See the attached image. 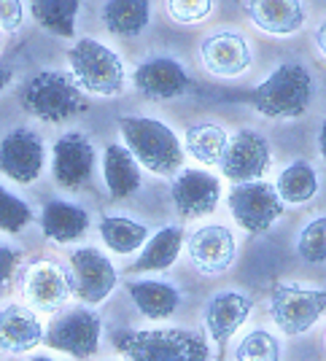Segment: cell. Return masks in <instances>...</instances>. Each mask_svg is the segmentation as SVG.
<instances>
[{
  "label": "cell",
  "mask_w": 326,
  "mask_h": 361,
  "mask_svg": "<svg viewBox=\"0 0 326 361\" xmlns=\"http://www.w3.org/2000/svg\"><path fill=\"white\" fill-rule=\"evenodd\" d=\"M315 81L308 65L296 60L281 62L253 90L251 106L265 119H296L313 103Z\"/></svg>",
  "instance_id": "obj_1"
},
{
  "label": "cell",
  "mask_w": 326,
  "mask_h": 361,
  "mask_svg": "<svg viewBox=\"0 0 326 361\" xmlns=\"http://www.w3.org/2000/svg\"><path fill=\"white\" fill-rule=\"evenodd\" d=\"M119 133L124 146L133 151L138 165L154 176H176L183 167V143L159 119L151 116H121Z\"/></svg>",
  "instance_id": "obj_2"
},
{
  "label": "cell",
  "mask_w": 326,
  "mask_h": 361,
  "mask_svg": "<svg viewBox=\"0 0 326 361\" xmlns=\"http://www.w3.org/2000/svg\"><path fill=\"white\" fill-rule=\"evenodd\" d=\"M68 68L73 81L87 94L119 97L127 90V71L121 57L97 38H76L68 49Z\"/></svg>",
  "instance_id": "obj_3"
},
{
  "label": "cell",
  "mask_w": 326,
  "mask_h": 361,
  "mask_svg": "<svg viewBox=\"0 0 326 361\" xmlns=\"http://www.w3.org/2000/svg\"><path fill=\"white\" fill-rule=\"evenodd\" d=\"M22 108L32 119L46 121V124H62L87 108V97L71 73L38 71L30 75V81L22 90Z\"/></svg>",
  "instance_id": "obj_4"
},
{
  "label": "cell",
  "mask_w": 326,
  "mask_h": 361,
  "mask_svg": "<svg viewBox=\"0 0 326 361\" xmlns=\"http://www.w3.org/2000/svg\"><path fill=\"white\" fill-rule=\"evenodd\" d=\"M114 348L135 361H200L210 359L203 334L192 329H146L116 331Z\"/></svg>",
  "instance_id": "obj_5"
},
{
  "label": "cell",
  "mask_w": 326,
  "mask_h": 361,
  "mask_svg": "<svg viewBox=\"0 0 326 361\" xmlns=\"http://www.w3.org/2000/svg\"><path fill=\"white\" fill-rule=\"evenodd\" d=\"M270 318L286 337H299L324 318L326 313V291L308 288L299 283H278L270 291Z\"/></svg>",
  "instance_id": "obj_6"
},
{
  "label": "cell",
  "mask_w": 326,
  "mask_h": 361,
  "mask_svg": "<svg viewBox=\"0 0 326 361\" xmlns=\"http://www.w3.org/2000/svg\"><path fill=\"white\" fill-rule=\"evenodd\" d=\"M227 208L237 226H243L251 235H265L283 216V200L278 189L267 180H240L227 197Z\"/></svg>",
  "instance_id": "obj_7"
},
{
  "label": "cell",
  "mask_w": 326,
  "mask_h": 361,
  "mask_svg": "<svg viewBox=\"0 0 326 361\" xmlns=\"http://www.w3.org/2000/svg\"><path fill=\"white\" fill-rule=\"evenodd\" d=\"M103 321L89 307H71L59 313L44 331V343L52 350L68 353L76 359H92L100 350Z\"/></svg>",
  "instance_id": "obj_8"
},
{
  "label": "cell",
  "mask_w": 326,
  "mask_h": 361,
  "mask_svg": "<svg viewBox=\"0 0 326 361\" xmlns=\"http://www.w3.org/2000/svg\"><path fill=\"white\" fill-rule=\"evenodd\" d=\"M200 62L207 75L213 78H240L251 71L253 65V46L240 30L224 27V30L207 32L200 41Z\"/></svg>",
  "instance_id": "obj_9"
},
{
  "label": "cell",
  "mask_w": 326,
  "mask_h": 361,
  "mask_svg": "<svg viewBox=\"0 0 326 361\" xmlns=\"http://www.w3.org/2000/svg\"><path fill=\"white\" fill-rule=\"evenodd\" d=\"M22 294L32 310L38 313H57L73 297V278L65 264L54 259H41L30 264L22 275Z\"/></svg>",
  "instance_id": "obj_10"
},
{
  "label": "cell",
  "mask_w": 326,
  "mask_h": 361,
  "mask_svg": "<svg viewBox=\"0 0 326 361\" xmlns=\"http://www.w3.org/2000/svg\"><path fill=\"white\" fill-rule=\"evenodd\" d=\"M133 84L140 97L164 103V100H178L192 90V73L186 71L183 62H178L170 54H151L135 68Z\"/></svg>",
  "instance_id": "obj_11"
},
{
  "label": "cell",
  "mask_w": 326,
  "mask_h": 361,
  "mask_svg": "<svg viewBox=\"0 0 326 361\" xmlns=\"http://www.w3.org/2000/svg\"><path fill=\"white\" fill-rule=\"evenodd\" d=\"M46 167V146L32 127H16L0 140V173L16 183H32Z\"/></svg>",
  "instance_id": "obj_12"
},
{
  "label": "cell",
  "mask_w": 326,
  "mask_h": 361,
  "mask_svg": "<svg viewBox=\"0 0 326 361\" xmlns=\"http://www.w3.org/2000/svg\"><path fill=\"white\" fill-rule=\"evenodd\" d=\"M186 256L192 267L205 278H216L227 272L237 259V240L224 224L197 226L186 240Z\"/></svg>",
  "instance_id": "obj_13"
},
{
  "label": "cell",
  "mask_w": 326,
  "mask_h": 361,
  "mask_svg": "<svg viewBox=\"0 0 326 361\" xmlns=\"http://www.w3.org/2000/svg\"><path fill=\"white\" fill-rule=\"evenodd\" d=\"M95 143L84 133H65L52 146V176L65 189H84L95 176Z\"/></svg>",
  "instance_id": "obj_14"
},
{
  "label": "cell",
  "mask_w": 326,
  "mask_h": 361,
  "mask_svg": "<svg viewBox=\"0 0 326 361\" xmlns=\"http://www.w3.org/2000/svg\"><path fill=\"white\" fill-rule=\"evenodd\" d=\"M71 278H73V294L84 305L105 302L119 281L116 267L111 264V259L89 245L76 248L71 254Z\"/></svg>",
  "instance_id": "obj_15"
},
{
  "label": "cell",
  "mask_w": 326,
  "mask_h": 361,
  "mask_svg": "<svg viewBox=\"0 0 326 361\" xmlns=\"http://www.w3.org/2000/svg\"><path fill=\"white\" fill-rule=\"evenodd\" d=\"M272 165V151L270 140L256 130H237L229 137V146L224 151L222 173L229 180H256L262 178Z\"/></svg>",
  "instance_id": "obj_16"
},
{
  "label": "cell",
  "mask_w": 326,
  "mask_h": 361,
  "mask_svg": "<svg viewBox=\"0 0 326 361\" xmlns=\"http://www.w3.org/2000/svg\"><path fill=\"white\" fill-rule=\"evenodd\" d=\"M170 197L181 216L200 219V216L216 211V205L222 200V183L207 170L181 167L170 183Z\"/></svg>",
  "instance_id": "obj_17"
},
{
  "label": "cell",
  "mask_w": 326,
  "mask_h": 361,
  "mask_svg": "<svg viewBox=\"0 0 326 361\" xmlns=\"http://www.w3.org/2000/svg\"><path fill=\"white\" fill-rule=\"evenodd\" d=\"M253 310V300L246 291L237 288H222L216 294H210L203 310V321L210 334V340L216 345H227V340H232L237 329L248 321Z\"/></svg>",
  "instance_id": "obj_18"
},
{
  "label": "cell",
  "mask_w": 326,
  "mask_h": 361,
  "mask_svg": "<svg viewBox=\"0 0 326 361\" xmlns=\"http://www.w3.org/2000/svg\"><path fill=\"white\" fill-rule=\"evenodd\" d=\"M246 14L256 30L289 38L305 27L308 6L305 0H246Z\"/></svg>",
  "instance_id": "obj_19"
},
{
  "label": "cell",
  "mask_w": 326,
  "mask_h": 361,
  "mask_svg": "<svg viewBox=\"0 0 326 361\" xmlns=\"http://www.w3.org/2000/svg\"><path fill=\"white\" fill-rule=\"evenodd\" d=\"M44 324L35 310L25 305H0V350L3 353H28L44 343Z\"/></svg>",
  "instance_id": "obj_20"
},
{
  "label": "cell",
  "mask_w": 326,
  "mask_h": 361,
  "mask_svg": "<svg viewBox=\"0 0 326 361\" xmlns=\"http://www.w3.org/2000/svg\"><path fill=\"white\" fill-rule=\"evenodd\" d=\"M38 224H41V232L49 243L68 245V243L81 240L87 235L89 213L71 200H52L41 208Z\"/></svg>",
  "instance_id": "obj_21"
},
{
  "label": "cell",
  "mask_w": 326,
  "mask_h": 361,
  "mask_svg": "<svg viewBox=\"0 0 326 361\" xmlns=\"http://www.w3.org/2000/svg\"><path fill=\"white\" fill-rule=\"evenodd\" d=\"M103 180L111 200H130L143 183L140 165L133 151L121 143H108L103 151Z\"/></svg>",
  "instance_id": "obj_22"
},
{
  "label": "cell",
  "mask_w": 326,
  "mask_h": 361,
  "mask_svg": "<svg viewBox=\"0 0 326 361\" xmlns=\"http://www.w3.org/2000/svg\"><path fill=\"white\" fill-rule=\"evenodd\" d=\"M127 294L133 300L135 310L148 321H164L181 307V291L170 281L138 278L127 283Z\"/></svg>",
  "instance_id": "obj_23"
},
{
  "label": "cell",
  "mask_w": 326,
  "mask_h": 361,
  "mask_svg": "<svg viewBox=\"0 0 326 361\" xmlns=\"http://www.w3.org/2000/svg\"><path fill=\"white\" fill-rule=\"evenodd\" d=\"M100 22L116 38H140L151 22V0H105L100 8Z\"/></svg>",
  "instance_id": "obj_24"
},
{
  "label": "cell",
  "mask_w": 326,
  "mask_h": 361,
  "mask_svg": "<svg viewBox=\"0 0 326 361\" xmlns=\"http://www.w3.org/2000/svg\"><path fill=\"white\" fill-rule=\"evenodd\" d=\"M183 146L194 162H200L203 167H216L222 165L224 151L229 146V133L219 121H194L186 127Z\"/></svg>",
  "instance_id": "obj_25"
},
{
  "label": "cell",
  "mask_w": 326,
  "mask_h": 361,
  "mask_svg": "<svg viewBox=\"0 0 326 361\" xmlns=\"http://www.w3.org/2000/svg\"><path fill=\"white\" fill-rule=\"evenodd\" d=\"M183 248V229L178 224L162 226L154 238H148L146 245L140 248L143 254L135 259V272H164L176 264Z\"/></svg>",
  "instance_id": "obj_26"
},
{
  "label": "cell",
  "mask_w": 326,
  "mask_h": 361,
  "mask_svg": "<svg viewBox=\"0 0 326 361\" xmlns=\"http://www.w3.org/2000/svg\"><path fill=\"white\" fill-rule=\"evenodd\" d=\"M275 189L281 195L283 205H308L310 200H315L318 189H321L318 170L308 159H294L278 173Z\"/></svg>",
  "instance_id": "obj_27"
},
{
  "label": "cell",
  "mask_w": 326,
  "mask_h": 361,
  "mask_svg": "<svg viewBox=\"0 0 326 361\" xmlns=\"http://www.w3.org/2000/svg\"><path fill=\"white\" fill-rule=\"evenodd\" d=\"M100 238L114 254H138L148 240V226L138 224L127 216H103L100 219Z\"/></svg>",
  "instance_id": "obj_28"
},
{
  "label": "cell",
  "mask_w": 326,
  "mask_h": 361,
  "mask_svg": "<svg viewBox=\"0 0 326 361\" xmlns=\"http://www.w3.org/2000/svg\"><path fill=\"white\" fill-rule=\"evenodd\" d=\"M81 0H30V11L46 32L57 38H76V14Z\"/></svg>",
  "instance_id": "obj_29"
},
{
  "label": "cell",
  "mask_w": 326,
  "mask_h": 361,
  "mask_svg": "<svg viewBox=\"0 0 326 361\" xmlns=\"http://www.w3.org/2000/svg\"><path fill=\"white\" fill-rule=\"evenodd\" d=\"M281 356L283 350L278 337L265 329H251L232 350V359L237 361H278Z\"/></svg>",
  "instance_id": "obj_30"
},
{
  "label": "cell",
  "mask_w": 326,
  "mask_h": 361,
  "mask_svg": "<svg viewBox=\"0 0 326 361\" xmlns=\"http://www.w3.org/2000/svg\"><path fill=\"white\" fill-rule=\"evenodd\" d=\"M296 254L308 264H326V213L313 216L296 235Z\"/></svg>",
  "instance_id": "obj_31"
},
{
  "label": "cell",
  "mask_w": 326,
  "mask_h": 361,
  "mask_svg": "<svg viewBox=\"0 0 326 361\" xmlns=\"http://www.w3.org/2000/svg\"><path fill=\"white\" fill-rule=\"evenodd\" d=\"M32 219H35V213L28 202L0 183V229L14 235V232H22L28 224H32Z\"/></svg>",
  "instance_id": "obj_32"
},
{
  "label": "cell",
  "mask_w": 326,
  "mask_h": 361,
  "mask_svg": "<svg viewBox=\"0 0 326 361\" xmlns=\"http://www.w3.org/2000/svg\"><path fill=\"white\" fill-rule=\"evenodd\" d=\"M164 8L176 25H203L213 14V0H164Z\"/></svg>",
  "instance_id": "obj_33"
},
{
  "label": "cell",
  "mask_w": 326,
  "mask_h": 361,
  "mask_svg": "<svg viewBox=\"0 0 326 361\" xmlns=\"http://www.w3.org/2000/svg\"><path fill=\"white\" fill-rule=\"evenodd\" d=\"M19 262H22V251L14 248L11 243L0 240V297H3V294L8 291V286L14 283Z\"/></svg>",
  "instance_id": "obj_34"
},
{
  "label": "cell",
  "mask_w": 326,
  "mask_h": 361,
  "mask_svg": "<svg viewBox=\"0 0 326 361\" xmlns=\"http://www.w3.org/2000/svg\"><path fill=\"white\" fill-rule=\"evenodd\" d=\"M25 25V0H0V30L19 32Z\"/></svg>",
  "instance_id": "obj_35"
},
{
  "label": "cell",
  "mask_w": 326,
  "mask_h": 361,
  "mask_svg": "<svg viewBox=\"0 0 326 361\" xmlns=\"http://www.w3.org/2000/svg\"><path fill=\"white\" fill-rule=\"evenodd\" d=\"M313 46H315V51L326 60V16L318 22V27L313 32Z\"/></svg>",
  "instance_id": "obj_36"
},
{
  "label": "cell",
  "mask_w": 326,
  "mask_h": 361,
  "mask_svg": "<svg viewBox=\"0 0 326 361\" xmlns=\"http://www.w3.org/2000/svg\"><path fill=\"white\" fill-rule=\"evenodd\" d=\"M11 81H14V68H11V65H6V62H0V92L8 90V87H11Z\"/></svg>",
  "instance_id": "obj_37"
},
{
  "label": "cell",
  "mask_w": 326,
  "mask_h": 361,
  "mask_svg": "<svg viewBox=\"0 0 326 361\" xmlns=\"http://www.w3.org/2000/svg\"><path fill=\"white\" fill-rule=\"evenodd\" d=\"M315 143H318V154H321V159L326 162V119L321 121V127H318V137H315Z\"/></svg>",
  "instance_id": "obj_38"
}]
</instances>
